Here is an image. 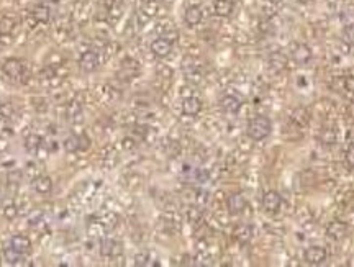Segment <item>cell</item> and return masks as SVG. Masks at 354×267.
<instances>
[{"label":"cell","mask_w":354,"mask_h":267,"mask_svg":"<svg viewBox=\"0 0 354 267\" xmlns=\"http://www.w3.org/2000/svg\"><path fill=\"white\" fill-rule=\"evenodd\" d=\"M213 12L218 17H228L233 12V2L231 0H215L213 2Z\"/></svg>","instance_id":"5bb4252c"},{"label":"cell","mask_w":354,"mask_h":267,"mask_svg":"<svg viewBox=\"0 0 354 267\" xmlns=\"http://www.w3.org/2000/svg\"><path fill=\"white\" fill-rule=\"evenodd\" d=\"M346 161H348L349 166H351L353 169H354V143L351 144V148L348 149V153H346Z\"/></svg>","instance_id":"83f0119b"},{"label":"cell","mask_w":354,"mask_h":267,"mask_svg":"<svg viewBox=\"0 0 354 267\" xmlns=\"http://www.w3.org/2000/svg\"><path fill=\"white\" fill-rule=\"evenodd\" d=\"M15 215H17L15 207H7L5 208V217L7 218H15Z\"/></svg>","instance_id":"f1b7e54d"},{"label":"cell","mask_w":354,"mask_h":267,"mask_svg":"<svg viewBox=\"0 0 354 267\" xmlns=\"http://www.w3.org/2000/svg\"><path fill=\"white\" fill-rule=\"evenodd\" d=\"M100 61H99V54L95 51H86L81 56V61H79V66L84 72H94L97 67H99Z\"/></svg>","instance_id":"7a4b0ae2"},{"label":"cell","mask_w":354,"mask_h":267,"mask_svg":"<svg viewBox=\"0 0 354 267\" xmlns=\"http://www.w3.org/2000/svg\"><path fill=\"white\" fill-rule=\"evenodd\" d=\"M134 264L136 266H148L150 262H148V254L146 252H143V254H138L134 257Z\"/></svg>","instance_id":"d4e9b609"},{"label":"cell","mask_w":354,"mask_h":267,"mask_svg":"<svg viewBox=\"0 0 354 267\" xmlns=\"http://www.w3.org/2000/svg\"><path fill=\"white\" fill-rule=\"evenodd\" d=\"M90 146V141L86 136H69L66 141H64V149L67 153H76V151H82V149H87Z\"/></svg>","instance_id":"8992f818"},{"label":"cell","mask_w":354,"mask_h":267,"mask_svg":"<svg viewBox=\"0 0 354 267\" xmlns=\"http://www.w3.org/2000/svg\"><path fill=\"white\" fill-rule=\"evenodd\" d=\"M343 86H344V89H346V90H349V92H354V77H344V81H343Z\"/></svg>","instance_id":"4316f807"},{"label":"cell","mask_w":354,"mask_h":267,"mask_svg":"<svg viewBox=\"0 0 354 267\" xmlns=\"http://www.w3.org/2000/svg\"><path fill=\"white\" fill-rule=\"evenodd\" d=\"M271 130H272L271 120H269L267 116H264V115H258V116H254V118L249 121V125H248V136L251 139H254V141H261V139H264V138L269 136Z\"/></svg>","instance_id":"6da1fadb"},{"label":"cell","mask_w":354,"mask_h":267,"mask_svg":"<svg viewBox=\"0 0 354 267\" xmlns=\"http://www.w3.org/2000/svg\"><path fill=\"white\" fill-rule=\"evenodd\" d=\"M184 20H185V23H187L189 26H195V25H199V23L202 22V8L197 7V5L189 7L187 10H185Z\"/></svg>","instance_id":"7c38bea8"},{"label":"cell","mask_w":354,"mask_h":267,"mask_svg":"<svg viewBox=\"0 0 354 267\" xmlns=\"http://www.w3.org/2000/svg\"><path fill=\"white\" fill-rule=\"evenodd\" d=\"M202 110V102L195 97H187L182 102V113L189 116H195L199 111Z\"/></svg>","instance_id":"9c48e42d"},{"label":"cell","mask_w":354,"mask_h":267,"mask_svg":"<svg viewBox=\"0 0 354 267\" xmlns=\"http://www.w3.org/2000/svg\"><path fill=\"white\" fill-rule=\"evenodd\" d=\"M281 195L277 194L276 190H269L267 194H264V199H263V207L266 212L269 213H276L279 212V208H281Z\"/></svg>","instance_id":"5b68a950"},{"label":"cell","mask_w":354,"mask_h":267,"mask_svg":"<svg viewBox=\"0 0 354 267\" xmlns=\"http://www.w3.org/2000/svg\"><path fill=\"white\" fill-rule=\"evenodd\" d=\"M3 72H5L7 76L12 77V79L22 77V74H23V64H22L18 59H7L5 63H3Z\"/></svg>","instance_id":"ba28073f"},{"label":"cell","mask_w":354,"mask_h":267,"mask_svg":"<svg viewBox=\"0 0 354 267\" xmlns=\"http://www.w3.org/2000/svg\"><path fill=\"white\" fill-rule=\"evenodd\" d=\"M271 2H274V3H276V2H281V0H271Z\"/></svg>","instance_id":"f546056e"},{"label":"cell","mask_w":354,"mask_h":267,"mask_svg":"<svg viewBox=\"0 0 354 267\" xmlns=\"http://www.w3.org/2000/svg\"><path fill=\"white\" fill-rule=\"evenodd\" d=\"M156 10H157V3L155 2V0H148L141 8V13L143 15H146V18H151V17L156 15Z\"/></svg>","instance_id":"603a6c76"},{"label":"cell","mask_w":354,"mask_h":267,"mask_svg":"<svg viewBox=\"0 0 354 267\" xmlns=\"http://www.w3.org/2000/svg\"><path fill=\"white\" fill-rule=\"evenodd\" d=\"M35 189L41 195L49 194L51 189H53V180H51L49 177H46V176H41V177H38V179L35 180Z\"/></svg>","instance_id":"e0dca14e"},{"label":"cell","mask_w":354,"mask_h":267,"mask_svg":"<svg viewBox=\"0 0 354 267\" xmlns=\"http://www.w3.org/2000/svg\"><path fill=\"white\" fill-rule=\"evenodd\" d=\"M120 251H122V247H120V245H118L116 241H113V240L102 241L100 252H102L104 256H115V254H118Z\"/></svg>","instance_id":"2e32d148"},{"label":"cell","mask_w":354,"mask_h":267,"mask_svg":"<svg viewBox=\"0 0 354 267\" xmlns=\"http://www.w3.org/2000/svg\"><path fill=\"white\" fill-rule=\"evenodd\" d=\"M292 121H293V123H297L299 126H305L307 123H309V111H307L305 109H297V110H293V113H292Z\"/></svg>","instance_id":"d6986e66"},{"label":"cell","mask_w":354,"mask_h":267,"mask_svg":"<svg viewBox=\"0 0 354 267\" xmlns=\"http://www.w3.org/2000/svg\"><path fill=\"white\" fill-rule=\"evenodd\" d=\"M235 235L241 243H246L251 240V236H253V229H251V226H248V224H243V226L236 228Z\"/></svg>","instance_id":"44dd1931"},{"label":"cell","mask_w":354,"mask_h":267,"mask_svg":"<svg viewBox=\"0 0 354 267\" xmlns=\"http://www.w3.org/2000/svg\"><path fill=\"white\" fill-rule=\"evenodd\" d=\"M292 56L297 64H309L311 59V51L307 44H299L295 49H293Z\"/></svg>","instance_id":"8fae6325"},{"label":"cell","mask_w":354,"mask_h":267,"mask_svg":"<svg viewBox=\"0 0 354 267\" xmlns=\"http://www.w3.org/2000/svg\"><path fill=\"white\" fill-rule=\"evenodd\" d=\"M3 256H5V259L10 262V264H17V262L22 261V257H23L22 252L15 251L13 247H5V251H3Z\"/></svg>","instance_id":"7402d4cb"},{"label":"cell","mask_w":354,"mask_h":267,"mask_svg":"<svg viewBox=\"0 0 354 267\" xmlns=\"http://www.w3.org/2000/svg\"><path fill=\"white\" fill-rule=\"evenodd\" d=\"M348 233V224L343 222H332L327 228V235L328 238H332L334 241H339L346 236Z\"/></svg>","instance_id":"52a82bcc"},{"label":"cell","mask_w":354,"mask_h":267,"mask_svg":"<svg viewBox=\"0 0 354 267\" xmlns=\"http://www.w3.org/2000/svg\"><path fill=\"white\" fill-rule=\"evenodd\" d=\"M151 51H153V54L157 56V58H166V56H169V53L172 51V41L167 40L166 36L156 38L151 43Z\"/></svg>","instance_id":"277c9868"},{"label":"cell","mask_w":354,"mask_h":267,"mask_svg":"<svg viewBox=\"0 0 354 267\" xmlns=\"http://www.w3.org/2000/svg\"><path fill=\"white\" fill-rule=\"evenodd\" d=\"M269 63H271V67L276 69V71H282L287 64V56L282 53H274L269 58Z\"/></svg>","instance_id":"ac0fdd59"},{"label":"cell","mask_w":354,"mask_h":267,"mask_svg":"<svg viewBox=\"0 0 354 267\" xmlns=\"http://www.w3.org/2000/svg\"><path fill=\"white\" fill-rule=\"evenodd\" d=\"M40 141H41V139H40L38 136H30V138H28V143H26L28 149H35V148H38V146H40Z\"/></svg>","instance_id":"484cf974"},{"label":"cell","mask_w":354,"mask_h":267,"mask_svg":"<svg viewBox=\"0 0 354 267\" xmlns=\"http://www.w3.org/2000/svg\"><path fill=\"white\" fill-rule=\"evenodd\" d=\"M10 247H13V249L18 252H22V254H26V252H30V249H31V243L26 236L15 235L10 240Z\"/></svg>","instance_id":"30bf717a"},{"label":"cell","mask_w":354,"mask_h":267,"mask_svg":"<svg viewBox=\"0 0 354 267\" xmlns=\"http://www.w3.org/2000/svg\"><path fill=\"white\" fill-rule=\"evenodd\" d=\"M344 36L349 41H354V23H349V25L344 26Z\"/></svg>","instance_id":"cb8c5ba5"},{"label":"cell","mask_w":354,"mask_h":267,"mask_svg":"<svg viewBox=\"0 0 354 267\" xmlns=\"http://www.w3.org/2000/svg\"><path fill=\"white\" fill-rule=\"evenodd\" d=\"M246 207V200L241 194H235L228 199V208L231 213H240L243 212V208Z\"/></svg>","instance_id":"9a60e30c"},{"label":"cell","mask_w":354,"mask_h":267,"mask_svg":"<svg viewBox=\"0 0 354 267\" xmlns=\"http://www.w3.org/2000/svg\"><path fill=\"white\" fill-rule=\"evenodd\" d=\"M327 259V249L321 246H310L305 249V261L311 266H318Z\"/></svg>","instance_id":"3957f363"},{"label":"cell","mask_w":354,"mask_h":267,"mask_svg":"<svg viewBox=\"0 0 354 267\" xmlns=\"http://www.w3.org/2000/svg\"><path fill=\"white\" fill-rule=\"evenodd\" d=\"M220 105L223 110L228 111V113H236L241 107V102H240V98H236L233 95H225L220 100Z\"/></svg>","instance_id":"4fadbf2b"},{"label":"cell","mask_w":354,"mask_h":267,"mask_svg":"<svg viewBox=\"0 0 354 267\" xmlns=\"http://www.w3.org/2000/svg\"><path fill=\"white\" fill-rule=\"evenodd\" d=\"M33 17H35V20L36 22H41V23H46L49 20V17H51V10L46 5H38L33 10Z\"/></svg>","instance_id":"ffe728a7"}]
</instances>
